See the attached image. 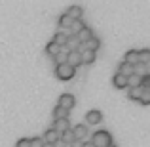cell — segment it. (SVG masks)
<instances>
[{
  "mask_svg": "<svg viewBox=\"0 0 150 147\" xmlns=\"http://www.w3.org/2000/svg\"><path fill=\"white\" fill-rule=\"evenodd\" d=\"M89 141L93 143V147H108L112 143V136H110V132H106V130H97Z\"/></svg>",
  "mask_w": 150,
  "mask_h": 147,
  "instance_id": "1",
  "label": "cell"
},
{
  "mask_svg": "<svg viewBox=\"0 0 150 147\" xmlns=\"http://www.w3.org/2000/svg\"><path fill=\"white\" fill-rule=\"evenodd\" d=\"M76 75V69L70 67L69 63H61V65H55V77L59 80H70V78Z\"/></svg>",
  "mask_w": 150,
  "mask_h": 147,
  "instance_id": "2",
  "label": "cell"
},
{
  "mask_svg": "<svg viewBox=\"0 0 150 147\" xmlns=\"http://www.w3.org/2000/svg\"><path fill=\"white\" fill-rule=\"evenodd\" d=\"M57 105L63 107V109H67V111H70L74 105H76V98H74L72 94H61V96H59Z\"/></svg>",
  "mask_w": 150,
  "mask_h": 147,
  "instance_id": "3",
  "label": "cell"
},
{
  "mask_svg": "<svg viewBox=\"0 0 150 147\" xmlns=\"http://www.w3.org/2000/svg\"><path fill=\"white\" fill-rule=\"evenodd\" d=\"M67 63L70 67L76 69L78 65H82V57H80V50H69L67 52Z\"/></svg>",
  "mask_w": 150,
  "mask_h": 147,
  "instance_id": "4",
  "label": "cell"
},
{
  "mask_svg": "<svg viewBox=\"0 0 150 147\" xmlns=\"http://www.w3.org/2000/svg\"><path fill=\"white\" fill-rule=\"evenodd\" d=\"M103 120V113L97 109H91L88 111V115H86V122H89V124H99Z\"/></svg>",
  "mask_w": 150,
  "mask_h": 147,
  "instance_id": "5",
  "label": "cell"
},
{
  "mask_svg": "<svg viewBox=\"0 0 150 147\" xmlns=\"http://www.w3.org/2000/svg\"><path fill=\"white\" fill-rule=\"evenodd\" d=\"M51 128H53L55 132H57L59 136H61L63 132H67V130L70 128V122H69V118H61V120H55V122H53V126H51Z\"/></svg>",
  "mask_w": 150,
  "mask_h": 147,
  "instance_id": "6",
  "label": "cell"
},
{
  "mask_svg": "<svg viewBox=\"0 0 150 147\" xmlns=\"http://www.w3.org/2000/svg\"><path fill=\"white\" fill-rule=\"evenodd\" d=\"M59 138H61V136H59V134L55 132L53 128H48V130L44 132V136H42V140H44V143H50V145H53L55 141H59Z\"/></svg>",
  "mask_w": 150,
  "mask_h": 147,
  "instance_id": "7",
  "label": "cell"
},
{
  "mask_svg": "<svg viewBox=\"0 0 150 147\" xmlns=\"http://www.w3.org/2000/svg\"><path fill=\"white\" fill-rule=\"evenodd\" d=\"M72 134H74V140H84V138H88V126L86 124H76L72 128Z\"/></svg>",
  "mask_w": 150,
  "mask_h": 147,
  "instance_id": "8",
  "label": "cell"
},
{
  "mask_svg": "<svg viewBox=\"0 0 150 147\" xmlns=\"http://www.w3.org/2000/svg\"><path fill=\"white\" fill-rule=\"evenodd\" d=\"M65 14L69 15L72 21H74V19H82V15H84V8H82V6H70Z\"/></svg>",
  "mask_w": 150,
  "mask_h": 147,
  "instance_id": "9",
  "label": "cell"
},
{
  "mask_svg": "<svg viewBox=\"0 0 150 147\" xmlns=\"http://www.w3.org/2000/svg\"><path fill=\"white\" fill-rule=\"evenodd\" d=\"M124 61L135 67V63H139V50H127L124 55Z\"/></svg>",
  "mask_w": 150,
  "mask_h": 147,
  "instance_id": "10",
  "label": "cell"
},
{
  "mask_svg": "<svg viewBox=\"0 0 150 147\" xmlns=\"http://www.w3.org/2000/svg\"><path fill=\"white\" fill-rule=\"evenodd\" d=\"M118 73L124 75V77H129V75L135 73V67L129 65V63H125V61H120V63H118Z\"/></svg>",
  "mask_w": 150,
  "mask_h": 147,
  "instance_id": "11",
  "label": "cell"
},
{
  "mask_svg": "<svg viewBox=\"0 0 150 147\" xmlns=\"http://www.w3.org/2000/svg\"><path fill=\"white\" fill-rule=\"evenodd\" d=\"M91 37H93V31L89 29L88 25H86L84 29L80 31V33H76V38H78V42H80V44H84V42H86V40H89Z\"/></svg>",
  "mask_w": 150,
  "mask_h": 147,
  "instance_id": "12",
  "label": "cell"
},
{
  "mask_svg": "<svg viewBox=\"0 0 150 147\" xmlns=\"http://www.w3.org/2000/svg\"><path fill=\"white\" fill-rule=\"evenodd\" d=\"M112 84L116 86V88H127V77H124V75L116 73L112 77Z\"/></svg>",
  "mask_w": 150,
  "mask_h": 147,
  "instance_id": "13",
  "label": "cell"
},
{
  "mask_svg": "<svg viewBox=\"0 0 150 147\" xmlns=\"http://www.w3.org/2000/svg\"><path fill=\"white\" fill-rule=\"evenodd\" d=\"M84 46H86V50H89V52H97V50H99V46H101V40L97 37H91L89 40L84 42Z\"/></svg>",
  "mask_w": 150,
  "mask_h": 147,
  "instance_id": "14",
  "label": "cell"
},
{
  "mask_svg": "<svg viewBox=\"0 0 150 147\" xmlns=\"http://www.w3.org/2000/svg\"><path fill=\"white\" fill-rule=\"evenodd\" d=\"M67 37H69V34H65L63 31H57V33H55V37H53V40H51V42H55V44H57L59 48H63V46L67 44Z\"/></svg>",
  "mask_w": 150,
  "mask_h": 147,
  "instance_id": "15",
  "label": "cell"
},
{
  "mask_svg": "<svg viewBox=\"0 0 150 147\" xmlns=\"http://www.w3.org/2000/svg\"><path fill=\"white\" fill-rule=\"evenodd\" d=\"M80 57H82V63H93L95 61V52H89V50H82L80 52Z\"/></svg>",
  "mask_w": 150,
  "mask_h": 147,
  "instance_id": "16",
  "label": "cell"
},
{
  "mask_svg": "<svg viewBox=\"0 0 150 147\" xmlns=\"http://www.w3.org/2000/svg\"><path fill=\"white\" fill-rule=\"evenodd\" d=\"M53 118H55V120H61V118H69V111L63 109V107H59V105H55V107H53Z\"/></svg>",
  "mask_w": 150,
  "mask_h": 147,
  "instance_id": "17",
  "label": "cell"
},
{
  "mask_svg": "<svg viewBox=\"0 0 150 147\" xmlns=\"http://www.w3.org/2000/svg\"><path fill=\"white\" fill-rule=\"evenodd\" d=\"M127 86H129V88H137V86H141V75L137 73V71L127 77Z\"/></svg>",
  "mask_w": 150,
  "mask_h": 147,
  "instance_id": "18",
  "label": "cell"
},
{
  "mask_svg": "<svg viewBox=\"0 0 150 147\" xmlns=\"http://www.w3.org/2000/svg\"><path fill=\"white\" fill-rule=\"evenodd\" d=\"M59 140H61V141H63V143H65V145H70V143H72V141H76V140H74V134H72V128H69V130H67V132H63Z\"/></svg>",
  "mask_w": 150,
  "mask_h": 147,
  "instance_id": "19",
  "label": "cell"
},
{
  "mask_svg": "<svg viewBox=\"0 0 150 147\" xmlns=\"http://www.w3.org/2000/svg\"><path fill=\"white\" fill-rule=\"evenodd\" d=\"M46 54H48V55H51V57H55V55H57L59 54V52H61V48H59V46L57 44H55V42H48V44H46Z\"/></svg>",
  "mask_w": 150,
  "mask_h": 147,
  "instance_id": "20",
  "label": "cell"
},
{
  "mask_svg": "<svg viewBox=\"0 0 150 147\" xmlns=\"http://www.w3.org/2000/svg\"><path fill=\"white\" fill-rule=\"evenodd\" d=\"M57 21H59V27H63V29H70V25H72V19H70L67 14H61Z\"/></svg>",
  "mask_w": 150,
  "mask_h": 147,
  "instance_id": "21",
  "label": "cell"
},
{
  "mask_svg": "<svg viewBox=\"0 0 150 147\" xmlns=\"http://www.w3.org/2000/svg\"><path fill=\"white\" fill-rule=\"evenodd\" d=\"M141 94H143V88H141V86H137V88H129L127 96H129V99H135V101H139V99H141Z\"/></svg>",
  "mask_w": 150,
  "mask_h": 147,
  "instance_id": "22",
  "label": "cell"
},
{
  "mask_svg": "<svg viewBox=\"0 0 150 147\" xmlns=\"http://www.w3.org/2000/svg\"><path fill=\"white\" fill-rule=\"evenodd\" d=\"M65 46H69L70 50H76L78 46H80V42H78L76 34H69V37H67V44H65Z\"/></svg>",
  "mask_w": 150,
  "mask_h": 147,
  "instance_id": "23",
  "label": "cell"
},
{
  "mask_svg": "<svg viewBox=\"0 0 150 147\" xmlns=\"http://www.w3.org/2000/svg\"><path fill=\"white\" fill-rule=\"evenodd\" d=\"M150 61V50L144 48V50H139V63H143V65H146Z\"/></svg>",
  "mask_w": 150,
  "mask_h": 147,
  "instance_id": "24",
  "label": "cell"
},
{
  "mask_svg": "<svg viewBox=\"0 0 150 147\" xmlns=\"http://www.w3.org/2000/svg\"><path fill=\"white\" fill-rule=\"evenodd\" d=\"M84 27H86V25H84V21H82V19H74L72 25H70V31H74V34H76V33H80Z\"/></svg>",
  "mask_w": 150,
  "mask_h": 147,
  "instance_id": "25",
  "label": "cell"
},
{
  "mask_svg": "<svg viewBox=\"0 0 150 147\" xmlns=\"http://www.w3.org/2000/svg\"><path fill=\"white\" fill-rule=\"evenodd\" d=\"M53 59H55V65H61V63H67V54L61 50V52H59V54L55 55Z\"/></svg>",
  "mask_w": 150,
  "mask_h": 147,
  "instance_id": "26",
  "label": "cell"
},
{
  "mask_svg": "<svg viewBox=\"0 0 150 147\" xmlns=\"http://www.w3.org/2000/svg\"><path fill=\"white\" fill-rule=\"evenodd\" d=\"M143 105H148L150 103V90H143V94H141V99H139Z\"/></svg>",
  "mask_w": 150,
  "mask_h": 147,
  "instance_id": "27",
  "label": "cell"
},
{
  "mask_svg": "<svg viewBox=\"0 0 150 147\" xmlns=\"http://www.w3.org/2000/svg\"><path fill=\"white\" fill-rule=\"evenodd\" d=\"M15 147H33V145H30V138H19L17 143H15Z\"/></svg>",
  "mask_w": 150,
  "mask_h": 147,
  "instance_id": "28",
  "label": "cell"
},
{
  "mask_svg": "<svg viewBox=\"0 0 150 147\" xmlns=\"http://www.w3.org/2000/svg\"><path fill=\"white\" fill-rule=\"evenodd\" d=\"M30 145H33V147H42V145H44V140H42V136L30 138Z\"/></svg>",
  "mask_w": 150,
  "mask_h": 147,
  "instance_id": "29",
  "label": "cell"
},
{
  "mask_svg": "<svg viewBox=\"0 0 150 147\" xmlns=\"http://www.w3.org/2000/svg\"><path fill=\"white\" fill-rule=\"evenodd\" d=\"M80 147H93V143H91V141H82Z\"/></svg>",
  "mask_w": 150,
  "mask_h": 147,
  "instance_id": "30",
  "label": "cell"
},
{
  "mask_svg": "<svg viewBox=\"0 0 150 147\" xmlns=\"http://www.w3.org/2000/svg\"><path fill=\"white\" fill-rule=\"evenodd\" d=\"M42 147H53V145H50V143H44V145H42Z\"/></svg>",
  "mask_w": 150,
  "mask_h": 147,
  "instance_id": "31",
  "label": "cell"
},
{
  "mask_svg": "<svg viewBox=\"0 0 150 147\" xmlns=\"http://www.w3.org/2000/svg\"><path fill=\"white\" fill-rule=\"evenodd\" d=\"M108 147H118V145H114V143H110V145H108Z\"/></svg>",
  "mask_w": 150,
  "mask_h": 147,
  "instance_id": "32",
  "label": "cell"
}]
</instances>
